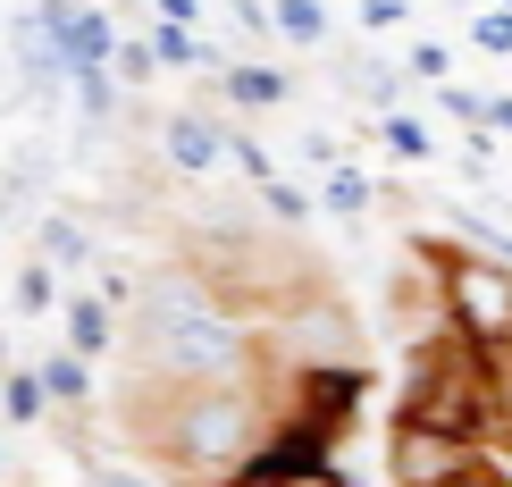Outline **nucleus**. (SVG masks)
<instances>
[{"label": "nucleus", "mask_w": 512, "mask_h": 487, "mask_svg": "<svg viewBox=\"0 0 512 487\" xmlns=\"http://www.w3.org/2000/svg\"><path fill=\"white\" fill-rule=\"evenodd\" d=\"M403 420H429L445 437H496V387H487V353L471 328H429L412 336V370H403Z\"/></svg>", "instance_id": "nucleus-1"}, {"label": "nucleus", "mask_w": 512, "mask_h": 487, "mask_svg": "<svg viewBox=\"0 0 512 487\" xmlns=\"http://www.w3.org/2000/svg\"><path fill=\"white\" fill-rule=\"evenodd\" d=\"M269 437V404L252 378H227V387H177V412H168V446L160 471H185V487H210L227 462H244Z\"/></svg>", "instance_id": "nucleus-2"}, {"label": "nucleus", "mask_w": 512, "mask_h": 487, "mask_svg": "<svg viewBox=\"0 0 512 487\" xmlns=\"http://www.w3.org/2000/svg\"><path fill=\"white\" fill-rule=\"evenodd\" d=\"M277 320H286L277 353H286L294 370H353V362H361V320H353L345 303H336L328 286H319V294H303L294 311H277Z\"/></svg>", "instance_id": "nucleus-3"}, {"label": "nucleus", "mask_w": 512, "mask_h": 487, "mask_svg": "<svg viewBox=\"0 0 512 487\" xmlns=\"http://www.w3.org/2000/svg\"><path fill=\"white\" fill-rule=\"evenodd\" d=\"M471 462H479L471 437H445V429H429V420H395V429H387V471H395V487H454Z\"/></svg>", "instance_id": "nucleus-4"}, {"label": "nucleus", "mask_w": 512, "mask_h": 487, "mask_svg": "<svg viewBox=\"0 0 512 487\" xmlns=\"http://www.w3.org/2000/svg\"><path fill=\"white\" fill-rule=\"evenodd\" d=\"M445 311L471 336H504L512 328V269L504 261H454L445 269Z\"/></svg>", "instance_id": "nucleus-5"}, {"label": "nucleus", "mask_w": 512, "mask_h": 487, "mask_svg": "<svg viewBox=\"0 0 512 487\" xmlns=\"http://www.w3.org/2000/svg\"><path fill=\"white\" fill-rule=\"evenodd\" d=\"M68 336H76V362H101V353H110V303H76L68 311Z\"/></svg>", "instance_id": "nucleus-6"}, {"label": "nucleus", "mask_w": 512, "mask_h": 487, "mask_svg": "<svg viewBox=\"0 0 512 487\" xmlns=\"http://www.w3.org/2000/svg\"><path fill=\"white\" fill-rule=\"evenodd\" d=\"M34 387H42V404H84V362H76V353H59V362H42Z\"/></svg>", "instance_id": "nucleus-7"}, {"label": "nucleus", "mask_w": 512, "mask_h": 487, "mask_svg": "<svg viewBox=\"0 0 512 487\" xmlns=\"http://www.w3.org/2000/svg\"><path fill=\"white\" fill-rule=\"evenodd\" d=\"M0 404H9V420H42V387H34V370H0Z\"/></svg>", "instance_id": "nucleus-8"}, {"label": "nucleus", "mask_w": 512, "mask_h": 487, "mask_svg": "<svg viewBox=\"0 0 512 487\" xmlns=\"http://www.w3.org/2000/svg\"><path fill=\"white\" fill-rule=\"evenodd\" d=\"M51 303H59L51 261H26V278H17V311H51Z\"/></svg>", "instance_id": "nucleus-9"}, {"label": "nucleus", "mask_w": 512, "mask_h": 487, "mask_svg": "<svg viewBox=\"0 0 512 487\" xmlns=\"http://www.w3.org/2000/svg\"><path fill=\"white\" fill-rule=\"evenodd\" d=\"M42 261H84V236L76 227H42Z\"/></svg>", "instance_id": "nucleus-10"}, {"label": "nucleus", "mask_w": 512, "mask_h": 487, "mask_svg": "<svg viewBox=\"0 0 512 487\" xmlns=\"http://www.w3.org/2000/svg\"><path fill=\"white\" fill-rule=\"evenodd\" d=\"M168 143H177V160H185V168H202V160H210V135H202V126H177Z\"/></svg>", "instance_id": "nucleus-11"}, {"label": "nucleus", "mask_w": 512, "mask_h": 487, "mask_svg": "<svg viewBox=\"0 0 512 487\" xmlns=\"http://www.w3.org/2000/svg\"><path fill=\"white\" fill-rule=\"evenodd\" d=\"M93 487H143L135 471H110V462H101V471H93Z\"/></svg>", "instance_id": "nucleus-12"}, {"label": "nucleus", "mask_w": 512, "mask_h": 487, "mask_svg": "<svg viewBox=\"0 0 512 487\" xmlns=\"http://www.w3.org/2000/svg\"><path fill=\"white\" fill-rule=\"evenodd\" d=\"M294 487H345V479H336V471H311V479H294Z\"/></svg>", "instance_id": "nucleus-13"}, {"label": "nucleus", "mask_w": 512, "mask_h": 487, "mask_svg": "<svg viewBox=\"0 0 512 487\" xmlns=\"http://www.w3.org/2000/svg\"><path fill=\"white\" fill-rule=\"evenodd\" d=\"M0 370H9V336H0Z\"/></svg>", "instance_id": "nucleus-14"}, {"label": "nucleus", "mask_w": 512, "mask_h": 487, "mask_svg": "<svg viewBox=\"0 0 512 487\" xmlns=\"http://www.w3.org/2000/svg\"><path fill=\"white\" fill-rule=\"evenodd\" d=\"M504 336H512V328H504Z\"/></svg>", "instance_id": "nucleus-15"}]
</instances>
